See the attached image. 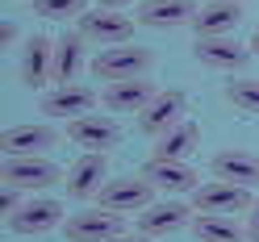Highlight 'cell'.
I'll return each mask as SVG.
<instances>
[{
  "label": "cell",
  "instance_id": "obj_7",
  "mask_svg": "<svg viewBox=\"0 0 259 242\" xmlns=\"http://www.w3.org/2000/svg\"><path fill=\"white\" fill-rule=\"evenodd\" d=\"M113 180L109 175V155H96V151H84L75 159V163L67 167V180H63V188H67L71 201H96L101 197V188Z\"/></svg>",
  "mask_w": 259,
  "mask_h": 242
},
{
  "label": "cell",
  "instance_id": "obj_8",
  "mask_svg": "<svg viewBox=\"0 0 259 242\" xmlns=\"http://www.w3.org/2000/svg\"><path fill=\"white\" fill-rule=\"evenodd\" d=\"M184 113H188V96L180 88H159V96L138 113V130L147 138H163L171 125L184 121Z\"/></svg>",
  "mask_w": 259,
  "mask_h": 242
},
{
  "label": "cell",
  "instance_id": "obj_27",
  "mask_svg": "<svg viewBox=\"0 0 259 242\" xmlns=\"http://www.w3.org/2000/svg\"><path fill=\"white\" fill-rule=\"evenodd\" d=\"M247 242H259V192H255V201H251V209H247Z\"/></svg>",
  "mask_w": 259,
  "mask_h": 242
},
{
  "label": "cell",
  "instance_id": "obj_15",
  "mask_svg": "<svg viewBox=\"0 0 259 242\" xmlns=\"http://www.w3.org/2000/svg\"><path fill=\"white\" fill-rule=\"evenodd\" d=\"M63 213H67V209H63V201L38 197V201H25L21 213H13V217H9V230H13V234H25V238H34V234H51L55 225L67 221Z\"/></svg>",
  "mask_w": 259,
  "mask_h": 242
},
{
  "label": "cell",
  "instance_id": "obj_29",
  "mask_svg": "<svg viewBox=\"0 0 259 242\" xmlns=\"http://www.w3.org/2000/svg\"><path fill=\"white\" fill-rule=\"evenodd\" d=\"M113 242H155V238H147V234H117Z\"/></svg>",
  "mask_w": 259,
  "mask_h": 242
},
{
  "label": "cell",
  "instance_id": "obj_22",
  "mask_svg": "<svg viewBox=\"0 0 259 242\" xmlns=\"http://www.w3.org/2000/svg\"><path fill=\"white\" fill-rule=\"evenodd\" d=\"M209 167H213V175L226 180V184H242L251 192L259 188V159L247 155V151H218Z\"/></svg>",
  "mask_w": 259,
  "mask_h": 242
},
{
  "label": "cell",
  "instance_id": "obj_20",
  "mask_svg": "<svg viewBox=\"0 0 259 242\" xmlns=\"http://www.w3.org/2000/svg\"><path fill=\"white\" fill-rule=\"evenodd\" d=\"M84 34L79 29H67V34L55 38V84H75V75L92 67V63L84 59Z\"/></svg>",
  "mask_w": 259,
  "mask_h": 242
},
{
  "label": "cell",
  "instance_id": "obj_6",
  "mask_svg": "<svg viewBox=\"0 0 259 242\" xmlns=\"http://www.w3.org/2000/svg\"><path fill=\"white\" fill-rule=\"evenodd\" d=\"M63 234H67V242H113L117 234H125V217L96 205L84 213H71L63 221Z\"/></svg>",
  "mask_w": 259,
  "mask_h": 242
},
{
  "label": "cell",
  "instance_id": "obj_24",
  "mask_svg": "<svg viewBox=\"0 0 259 242\" xmlns=\"http://www.w3.org/2000/svg\"><path fill=\"white\" fill-rule=\"evenodd\" d=\"M226 101L247 117H259V79H230L226 84Z\"/></svg>",
  "mask_w": 259,
  "mask_h": 242
},
{
  "label": "cell",
  "instance_id": "obj_5",
  "mask_svg": "<svg viewBox=\"0 0 259 242\" xmlns=\"http://www.w3.org/2000/svg\"><path fill=\"white\" fill-rule=\"evenodd\" d=\"M134 17H125V13L121 9H101V5H96V9H88L84 13V17H79V34H84L88 42H101L105 46V51H109V46H125L130 38H134Z\"/></svg>",
  "mask_w": 259,
  "mask_h": 242
},
{
  "label": "cell",
  "instance_id": "obj_12",
  "mask_svg": "<svg viewBox=\"0 0 259 242\" xmlns=\"http://www.w3.org/2000/svg\"><path fill=\"white\" fill-rule=\"evenodd\" d=\"M192 55H197L201 67L209 71H242L247 67V59H251V46L247 42H238V38H197L192 42Z\"/></svg>",
  "mask_w": 259,
  "mask_h": 242
},
{
  "label": "cell",
  "instance_id": "obj_3",
  "mask_svg": "<svg viewBox=\"0 0 259 242\" xmlns=\"http://www.w3.org/2000/svg\"><path fill=\"white\" fill-rule=\"evenodd\" d=\"M192 221H197L192 201L171 197V201H155V205L142 209V213H138V234L163 238V234H176V230H192Z\"/></svg>",
  "mask_w": 259,
  "mask_h": 242
},
{
  "label": "cell",
  "instance_id": "obj_28",
  "mask_svg": "<svg viewBox=\"0 0 259 242\" xmlns=\"http://www.w3.org/2000/svg\"><path fill=\"white\" fill-rule=\"evenodd\" d=\"M17 38H21V29L13 25V21H5V25H0V42H5V46H13Z\"/></svg>",
  "mask_w": 259,
  "mask_h": 242
},
{
  "label": "cell",
  "instance_id": "obj_32",
  "mask_svg": "<svg viewBox=\"0 0 259 242\" xmlns=\"http://www.w3.org/2000/svg\"><path fill=\"white\" fill-rule=\"evenodd\" d=\"M238 5H242V0H238Z\"/></svg>",
  "mask_w": 259,
  "mask_h": 242
},
{
  "label": "cell",
  "instance_id": "obj_30",
  "mask_svg": "<svg viewBox=\"0 0 259 242\" xmlns=\"http://www.w3.org/2000/svg\"><path fill=\"white\" fill-rule=\"evenodd\" d=\"M96 5H101V9H125L130 0H96Z\"/></svg>",
  "mask_w": 259,
  "mask_h": 242
},
{
  "label": "cell",
  "instance_id": "obj_11",
  "mask_svg": "<svg viewBox=\"0 0 259 242\" xmlns=\"http://www.w3.org/2000/svg\"><path fill=\"white\" fill-rule=\"evenodd\" d=\"M121 138H125L121 125L109 121V117H101V113H88V117L67 121V142H75V147H84V151H96V155L117 151Z\"/></svg>",
  "mask_w": 259,
  "mask_h": 242
},
{
  "label": "cell",
  "instance_id": "obj_26",
  "mask_svg": "<svg viewBox=\"0 0 259 242\" xmlns=\"http://www.w3.org/2000/svg\"><path fill=\"white\" fill-rule=\"evenodd\" d=\"M25 188H17V184H5V192H0V209H5V221L13 217V213H21L25 209V197H21Z\"/></svg>",
  "mask_w": 259,
  "mask_h": 242
},
{
  "label": "cell",
  "instance_id": "obj_23",
  "mask_svg": "<svg viewBox=\"0 0 259 242\" xmlns=\"http://www.w3.org/2000/svg\"><path fill=\"white\" fill-rule=\"evenodd\" d=\"M197 242H247V225L238 217H218V213H197L192 221Z\"/></svg>",
  "mask_w": 259,
  "mask_h": 242
},
{
  "label": "cell",
  "instance_id": "obj_9",
  "mask_svg": "<svg viewBox=\"0 0 259 242\" xmlns=\"http://www.w3.org/2000/svg\"><path fill=\"white\" fill-rule=\"evenodd\" d=\"M67 180V171L55 167L46 155H25V159H5V184H17L25 192H42Z\"/></svg>",
  "mask_w": 259,
  "mask_h": 242
},
{
  "label": "cell",
  "instance_id": "obj_18",
  "mask_svg": "<svg viewBox=\"0 0 259 242\" xmlns=\"http://www.w3.org/2000/svg\"><path fill=\"white\" fill-rule=\"evenodd\" d=\"M242 21L238 0H205L192 17V34L197 38H230V29Z\"/></svg>",
  "mask_w": 259,
  "mask_h": 242
},
{
  "label": "cell",
  "instance_id": "obj_16",
  "mask_svg": "<svg viewBox=\"0 0 259 242\" xmlns=\"http://www.w3.org/2000/svg\"><path fill=\"white\" fill-rule=\"evenodd\" d=\"M155 96H159L155 79L142 75V79H117V84H105L101 105H105L109 113H142Z\"/></svg>",
  "mask_w": 259,
  "mask_h": 242
},
{
  "label": "cell",
  "instance_id": "obj_1",
  "mask_svg": "<svg viewBox=\"0 0 259 242\" xmlns=\"http://www.w3.org/2000/svg\"><path fill=\"white\" fill-rule=\"evenodd\" d=\"M155 67V55L147 51V46H109V51H101L92 59V75L105 79V84H117V79H142Z\"/></svg>",
  "mask_w": 259,
  "mask_h": 242
},
{
  "label": "cell",
  "instance_id": "obj_10",
  "mask_svg": "<svg viewBox=\"0 0 259 242\" xmlns=\"http://www.w3.org/2000/svg\"><path fill=\"white\" fill-rule=\"evenodd\" d=\"M17 75L25 88H46L55 84V38L46 34H29L17 59Z\"/></svg>",
  "mask_w": 259,
  "mask_h": 242
},
{
  "label": "cell",
  "instance_id": "obj_14",
  "mask_svg": "<svg viewBox=\"0 0 259 242\" xmlns=\"http://www.w3.org/2000/svg\"><path fill=\"white\" fill-rule=\"evenodd\" d=\"M5 159H25V155H46L51 147H59V134L46 121H29V125H9L0 134Z\"/></svg>",
  "mask_w": 259,
  "mask_h": 242
},
{
  "label": "cell",
  "instance_id": "obj_2",
  "mask_svg": "<svg viewBox=\"0 0 259 242\" xmlns=\"http://www.w3.org/2000/svg\"><path fill=\"white\" fill-rule=\"evenodd\" d=\"M101 209H113V213H142L147 205H155V184L147 175H113V180L101 188L96 197Z\"/></svg>",
  "mask_w": 259,
  "mask_h": 242
},
{
  "label": "cell",
  "instance_id": "obj_19",
  "mask_svg": "<svg viewBox=\"0 0 259 242\" xmlns=\"http://www.w3.org/2000/svg\"><path fill=\"white\" fill-rule=\"evenodd\" d=\"M201 5L192 0H147L138 9V25H151V29H176V25H192Z\"/></svg>",
  "mask_w": 259,
  "mask_h": 242
},
{
  "label": "cell",
  "instance_id": "obj_17",
  "mask_svg": "<svg viewBox=\"0 0 259 242\" xmlns=\"http://www.w3.org/2000/svg\"><path fill=\"white\" fill-rule=\"evenodd\" d=\"M142 175L159 188V192H171V197H192L201 188V175L192 163H167V159H151Z\"/></svg>",
  "mask_w": 259,
  "mask_h": 242
},
{
  "label": "cell",
  "instance_id": "obj_31",
  "mask_svg": "<svg viewBox=\"0 0 259 242\" xmlns=\"http://www.w3.org/2000/svg\"><path fill=\"white\" fill-rule=\"evenodd\" d=\"M251 55H259V25H255V34H251Z\"/></svg>",
  "mask_w": 259,
  "mask_h": 242
},
{
  "label": "cell",
  "instance_id": "obj_13",
  "mask_svg": "<svg viewBox=\"0 0 259 242\" xmlns=\"http://www.w3.org/2000/svg\"><path fill=\"white\" fill-rule=\"evenodd\" d=\"M96 105H101V96L84 84H55L51 92H42V113L46 117H63V121L88 117Z\"/></svg>",
  "mask_w": 259,
  "mask_h": 242
},
{
  "label": "cell",
  "instance_id": "obj_21",
  "mask_svg": "<svg viewBox=\"0 0 259 242\" xmlns=\"http://www.w3.org/2000/svg\"><path fill=\"white\" fill-rule=\"evenodd\" d=\"M201 147V125L184 117L180 125H171L163 138H155V155L151 159H167V163H188V155Z\"/></svg>",
  "mask_w": 259,
  "mask_h": 242
},
{
  "label": "cell",
  "instance_id": "obj_25",
  "mask_svg": "<svg viewBox=\"0 0 259 242\" xmlns=\"http://www.w3.org/2000/svg\"><path fill=\"white\" fill-rule=\"evenodd\" d=\"M34 13L46 21H67V17H84L88 0H34Z\"/></svg>",
  "mask_w": 259,
  "mask_h": 242
},
{
  "label": "cell",
  "instance_id": "obj_4",
  "mask_svg": "<svg viewBox=\"0 0 259 242\" xmlns=\"http://www.w3.org/2000/svg\"><path fill=\"white\" fill-rule=\"evenodd\" d=\"M251 201H255L251 188L226 184V180H209V184H201L197 192H192V209H197V213H218V217H238V213H247Z\"/></svg>",
  "mask_w": 259,
  "mask_h": 242
}]
</instances>
